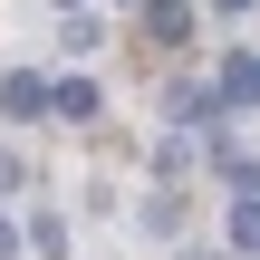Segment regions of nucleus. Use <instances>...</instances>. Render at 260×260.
Returning a JSON list of instances; mask_svg holds the SVG:
<instances>
[{
	"label": "nucleus",
	"instance_id": "1",
	"mask_svg": "<svg viewBox=\"0 0 260 260\" xmlns=\"http://www.w3.org/2000/svg\"><path fill=\"white\" fill-rule=\"evenodd\" d=\"M145 39H154V48L193 39V0H145Z\"/></svg>",
	"mask_w": 260,
	"mask_h": 260
},
{
	"label": "nucleus",
	"instance_id": "2",
	"mask_svg": "<svg viewBox=\"0 0 260 260\" xmlns=\"http://www.w3.org/2000/svg\"><path fill=\"white\" fill-rule=\"evenodd\" d=\"M260 96V58H222V77H212V106H251Z\"/></svg>",
	"mask_w": 260,
	"mask_h": 260
},
{
	"label": "nucleus",
	"instance_id": "3",
	"mask_svg": "<svg viewBox=\"0 0 260 260\" xmlns=\"http://www.w3.org/2000/svg\"><path fill=\"white\" fill-rule=\"evenodd\" d=\"M0 116H48V77H0Z\"/></svg>",
	"mask_w": 260,
	"mask_h": 260
},
{
	"label": "nucleus",
	"instance_id": "4",
	"mask_svg": "<svg viewBox=\"0 0 260 260\" xmlns=\"http://www.w3.org/2000/svg\"><path fill=\"white\" fill-rule=\"evenodd\" d=\"M48 106L58 116H96V77H48Z\"/></svg>",
	"mask_w": 260,
	"mask_h": 260
},
{
	"label": "nucleus",
	"instance_id": "5",
	"mask_svg": "<svg viewBox=\"0 0 260 260\" xmlns=\"http://www.w3.org/2000/svg\"><path fill=\"white\" fill-rule=\"evenodd\" d=\"M260 241V203H251V183H241V193H232V251H251Z\"/></svg>",
	"mask_w": 260,
	"mask_h": 260
},
{
	"label": "nucleus",
	"instance_id": "6",
	"mask_svg": "<svg viewBox=\"0 0 260 260\" xmlns=\"http://www.w3.org/2000/svg\"><path fill=\"white\" fill-rule=\"evenodd\" d=\"M19 183H29V164H19V154H0V193H19Z\"/></svg>",
	"mask_w": 260,
	"mask_h": 260
},
{
	"label": "nucleus",
	"instance_id": "7",
	"mask_svg": "<svg viewBox=\"0 0 260 260\" xmlns=\"http://www.w3.org/2000/svg\"><path fill=\"white\" fill-rule=\"evenodd\" d=\"M0 260H19V222H10V212H0Z\"/></svg>",
	"mask_w": 260,
	"mask_h": 260
},
{
	"label": "nucleus",
	"instance_id": "8",
	"mask_svg": "<svg viewBox=\"0 0 260 260\" xmlns=\"http://www.w3.org/2000/svg\"><path fill=\"white\" fill-rule=\"evenodd\" d=\"M212 10H232V19H241V10H251V0H212Z\"/></svg>",
	"mask_w": 260,
	"mask_h": 260
},
{
	"label": "nucleus",
	"instance_id": "9",
	"mask_svg": "<svg viewBox=\"0 0 260 260\" xmlns=\"http://www.w3.org/2000/svg\"><path fill=\"white\" fill-rule=\"evenodd\" d=\"M116 10H135V0H116Z\"/></svg>",
	"mask_w": 260,
	"mask_h": 260
}]
</instances>
